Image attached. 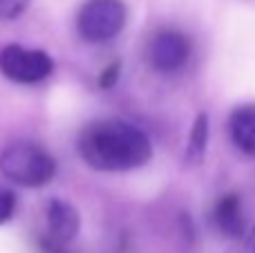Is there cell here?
I'll list each match as a JSON object with an SVG mask.
<instances>
[{"mask_svg": "<svg viewBox=\"0 0 255 253\" xmlns=\"http://www.w3.org/2000/svg\"><path fill=\"white\" fill-rule=\"evenodd\" d=\"M119 74H121V61H112L106 70L99 74V88L101 90H110L117 85L119 81Z\"/></svg>", "mask_w": 255, "mask_h": 253, "instance_id": "obj_12", "label": "cell"}, {"mask_svg": "<svg viewBox=\"0 0 255 253\" xmlns=\"http://www.w3.org/2000/svg\"><path fill=\"white\" fill-rule=\"evenodd\" d=\"M208 148V115L199 112L193 121L190 128V137H188V146H186V161L188 164H199L206 155Z\"/></svg>", "mask_w": 255, "mask_h": 253, "instance_id": "obj_9", "label": "cell"}, {"mask_svg": "<svg viewBox=\"0 0 255 253\" xmlns=\"http://www.w3.org/2000/svg\"><path fill=\"white\" fill-rule=\"evenodd\" d=\"M0 72L13 83L34 85L52 76L54 61L43 49H29L22 45H4L0 49Z\"/></svg>", "mask_w": 255, "mask_h": 253, "instance_id": "obj_4", "label": "cell"}, {"mask_svg": "<svg viewBox=\"0 0 255 253\" xmlns=\"http://www.w3.org/2000/svg\"><path fill=\"white\" fill-rule=\"evenodd\" d=\"M190 56V40L181 31L163 29L148 45V61L157 72H177Z\"/></svg>", "mask_w": 255, "mask_h": 253, "instance_id": "obj_5", "label": "cell"}, {"mask_svg": "<svg viewBox=\"0 0 255 253\" xmlns=\"http://www.w3.org/2000/svg\"><path fill=\"white\" fill-rule=\"evenodd\" d=\"M31 0H0V22L16 20L18 16L25 13Z\"/></svg>", "mask_w": 255, "mask_h": 253, "instance_id": "obj_10", "label": "cell"}, {"mask_svg": "<svg viewBox=\"0 0 255 253\" xmlns=\"http://www.w3.org/2000/svg\"><path fill=\"white\" fill-rule=\"evenodd\" d=\"M215 227L222 236L240 238L244 233V215H242V200L238 193H226L217 200L213 211Z\"/></svg>", "mask_w": 255, "mask_h": 253, "instance_id": "obj_7", "label": "cell"}, {"mask_svg": "<svg viewBox=\"0 0 255 253\" xmlns=\"http://www.w3.org/2000/svg\"><path fill=\"white\" fill-rule=\"evenodd\" d=\"M238 253H255V227L244 236V242H242V247H240Z\"/></svg>", "mask_w": 255, "mask_h": 253, "instance_id": "obj_14", "label": "cell"}, {"mask_svg": "<svg viewBox=\"0 0 255 253\" xmlns=\"http://www.w3.org/2000/svg\"><path fill=\"white\" fill-rule=\"evenodd\" d=\"M81 159L101 173L141 168L152 157V143L141 128L119 119H103L85 126L76 141Z\"/></svg>", "mask_w": 255, "mask_h": 253, "instance_id": "obj_1", "label": "cell"}, {"mask_svg": "<svg viewBox=\"0 0 255 253\" xmlns=\"http://www.w3.org/2000/svg\"><path fill=\"white\" fill-rule=\"evenodd\" d=\"M47 238L61 247H67L81 231V215L76 206L61 197H52L47 202Z\"/></svg>", "mask_w": 255, "mask_h": 253, "instance_id": "obj_6", "label": "cell"}, {"mask_svg": "<svg viewBox=\"0 0 255 253\" xmlns=\"http://www.w3.org/2000/svg\"><path fill=\"white\" fill-rule=\"evenodd\" d=\"M126 25V4L121 0H88L76 16V31L88 43L112 40Z\"/></svg>", "mask_w": 255, "mask_h": 253, "instance_id": "obj_3", "label": "cell"}, {"mask_svg": "<svg viewBox=\"0 0 255 253\" xmlns=\"http://www.w3.org/2000/svg\"><path fill=\"white\" fill-rule=\"evenodd\" d=\"M16 213V195L0 186V224H7Z\"/></svg>", "mask_w": 255, "mask_h": 253, "instance_id": "obj_11", "label": "cell"}, {"mask_svg": "<svg viewBox=\"0 0 255 253\" xmlns=\"http://www.w3.org/2000/svg\"><path fill=\"white\" fill-rule=\"evenodd\" d=\"M40 249H43V253H70V251H65V247L52 242L49 238H40Z\"/></svg>", "mask_w": 255, "mask_h": 253, "instance_id": "obj_13", "label": "cell"}, {"mask_svg": "<svg viewBox=\"0 0 255 253\" xmlns=\"http://www.w3.org/2000/svg\"><path fill=\"white\" fill-rule=\"evenodd\" d=\"M0 173L22 188H40L56 177V159L36 143H9L0 152Z\"/></svg>", "mask_w": 255, "mask_h": 253, "instance_id": "obj_2", "label": "cell"}, {"mask_svg": "<svg viewBox=\"0 0 255 253\" xmlns=\"http://www.w3.org/2000/svg\"><path fill=\"white\" fill-rule=\"evenodd\" d=\"M229 132L233 143L249 157H255V106H238L231 112Z\"/></svg>", "mask_w": 255, "mask_h": 253, "instance_id": "obj_8", "label": "cell"}]
</instances>
